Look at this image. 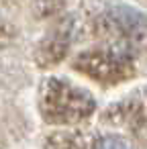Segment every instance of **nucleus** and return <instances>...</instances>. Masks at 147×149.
<instances>
[{
	"instance_id": "obj_1",
	"label": "nucleus",
	"mask_w": 147,
	"mask_h": 149,
	"mask_svg": "<svg viewBox=\"0 0 147 149\" xmlns=\"http://www.w3.org/2000/svg\"><path fill=\"white\" fill-rule=\"evenodd\" d=\"M94 149H133L131 143L123 137H116V135H106L102 139H98L94 143Z\"/></svg>"
}]
</instances>
